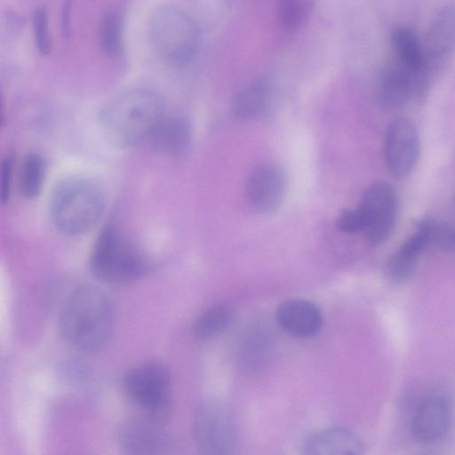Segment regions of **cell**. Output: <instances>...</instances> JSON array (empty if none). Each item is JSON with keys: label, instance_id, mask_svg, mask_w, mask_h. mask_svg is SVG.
I'll list each match as a JSON object with an SVG mask.
<instances>
[{"label": "cell", "instance_id": "6da1fadb", "mask_svg": "<svg viewBox=\"0 0 455 455\" xmlns=\"http://www.w3.org/2000/svg\"><path fill=\"white\" fill-rule=\"evenodd\" d=\"M164 115L162 96L148 87L124 91L109 100L100 113L107 140L117 148H130L147 140Z\"/></svg>", "mask_w": 455, "mask_h": 455}, {"label": "cell", "instance_id": "7a4b0ae2", "mask_svg": "<svg viewBox=\"0 0 455 455\" xmlns=\"http://www.w3.org/2000/svg\"><path fill=\"white\" fill-rule=\"evenodd\" d=\"M113 326L112 307L99 289L83 286L67 299L60 315L63 337L76 348L93 351L109 339Z\"/></svg>", "mask_w": 455, "mask_h": 455}, {"label": "cell", "instance_id": "3957f363", "mask_svg": "<svg viewBox=\"0 0 455 455\" xmlns=\"http://www.w3.org/2000/svg\"><path fill=\"white\" fill-rule=\"evenodd\" d=\"M105 196L97 182L71 176L60 180L50 198L52 220L61 232L77 235L91 230L100 220Z\"/></svg>", "mask_w": 455, "mask_h": 455}, {"label": "cell", "instance_id": "277c9868", "mask_svg": "<svg viewBox=\"0 0 455 455\" xmlns=\"http://www.w3.org/2000/svg\"><path fill=\"white\" fill-rule=\"evenodd\" d=\"M148 30L154 51L164 63L182 67L194 58L199 44L198 28L180 7L164 4L155 8Z\"/></svg>", "mask_w": 455, "mask_h": 455}, {"label": "cell", "instance_id": "5b68a950", "mask_svg": "<svg viewBox=\"0 0 455 455\" xmlns=\"http://www.w3.org/2000/svg\"><path fill=\"white\" fill-rule=\"evenodd\" d=\"M90 264L101 281L123 284L138 279L146 270L139 251L115 228H105L92 248Z\"/></svg>", "mask_w": 455, "mask_h": 455}, {"label": "cell", "instance_id": "8992f818", "mask_svg": "<svg viewBox=\"0 0 455 455\" xmlns=\"http://www.w3.org/2000/svg\"><path fill=\"white\" fill-rule=\"evenodd\" d=\"M193 435L198 455H236L237 422L231 408L222 400L210 398L197 406Z\"/></svg>", "mask_w": 455, "mask_h": 455}, {"label": "cell", "instance_id": "52a82bcc", "mask_svg": "<svg viewBox=\"0 0 455 455\" xmlns=\"http://www.w3.org/2000/svg\"><path fill=\"white\" fill-rule=\"evenodd\" d=\"M127 396L149 411H160L171 396V376L161 363H146L130 370L124 378Z\"/></svg>", "mask_w": 455, "mask_h": 455}, {"label": "cell", "instance_id": "ba28073f", "mask_svg": "<svg viewBox=\"0 0 455 455\" xmlns=\"http://www.w3.org/2000/svg\"><path fill=\"white\" fill-rule=\"evenodd\" d=\"M359 210L364 218V235L373 246L389 236L395 225L397 198L393 187L385 181L372 183L364 191Z\"/></svg>", "mask_w": 455, "mask_h": 455}, {"label": "cell", "instance_id": "9c48e42d", "mask_svg": "<svg viewBox=\"0 0 455 455\" xmlns=\"http://www.w3.org/2000/svg\"><path fill=\"white\" fill-rule=\"evenodd\" d=\"M420 140L414 123L407 117H396L388 124L384 143L387 169L395 177L407 176L414 169L419 156Z\"/></svg>", "mask_w": 455, "mask_h": 455}, {"label": "cell", "instance_id": "30bf717a", "mask_svg": "<svg viewBox=\"0 0 455 455\" xmlns=\"http://www.w3.org/2000/svg\"><path fill=\"white\" fill-rule=\"evenodd\" d=\"M452 417L451 401L443 391L427 394L418 404L411 418V431L419 443H433L445 437Z\"/></svg>", "mask_w": 455, "mask_h": 455}, {"label": "cell", "instance_id": "8fae6325", "mask_svg": "<svg viewBox=\"0 0 455 455\" xmlns=\"http://www.w3.org/2000/svg\"><path fill=\"white\" fill-rule=\"evenodd\" d=\"M117 443L123 455H166L167 437L158 423L146 417H132L122 422Z\"/></svg>", "mask_w": 455, "mask_h": 455}, {"label": "cell", "instance_id": "7c38bea8", "mask_svg": "<svg viewBox=\"0 0 455 455\" xmlns=\"http://www.w3.org/2000/svg\"><path fill=\"white\" fill-rule=\"evenodd\" d=\"M425 92L419 76L395 60L383 68L376 84L377 100L386 109H397Z\"/></svg>", "mask_w": 455, "mask_h": 455}, {"label": "cell", "instance_id": "4fadbf2b", "mask_svg": "<svg viewBox=\"0 0 455 455\" xmlns=\"http://www.w3.org/2000/svg\"><path fill=\"white\" fill-rule=\"evenodd\" d=\"M425 75L430 83L432 76L455 50V4L438 11L434 17L425 41Z\"/></svg>", "mask_w": 455, "mask_h": 455}, {"label": "cell", "instance_id": "5bb4252c", "mask_svg": "<svg viewBox=\"0 0 455 455\" xmlns=\"http://www.w3.org/2000/svg\"><path fill=\"white\" fill-rule=\"evenodd\" d=\"M246 197L256 211L264 212L275 208L285 191L283 172L274 165H262L255 169L246 183Z\"/></svg>", "mask_w": 455, "mask_h": 455}, {"label": "cell", "instance_id": "9a60e30c", "mask_svg": "<svg viewBox=\"0 0 455 455\" xmlns=\"http://www.w3.org/2000/svg\"><path fill=\"white\" fill-rule=\"evenodd\" d=\"M361 437L345 427H331L308 436L303 446L304 455H363Z\"/></svg>", "mask_w": 455, "mask_h": 455}, {"label": "cell", "instance_id": "2e32d148", "mask_svg": "<svg viewBox=\"0 0 455 455\" xmlns=\"http://www.w3.org/2000/svg\"><path fill=\"white\" fill-rule=\"evenodd\" d=\"M433 221L424 220L415 232L389 258L386 264L387 278L395 283H401L409 279L413 272L419 253L430 244Z\"/></svg>", "mask_w": 455, "mask_h": 455}, {"label": "cell", "instance_id": "e0dca14e", "mask_svg": "<svg viewBox=\"0 0 455 455\" xmlns=\"http://www.w3.org/2000/svg\"><path fill=\"white\" fill-rule=\"evenodd\" d=\"M276 318L285 331L300 338L315 335L323 325L319 308L304 299H288L280 304Z\"/></svg>", "mask_w": 455, "mask_h": 455}, {"label": "cell", "instance_id": "ac0fdd59", "mask_svg": "<svg viewBox=\"0 0 455 455\" xmlns=\"http://www.w3.org/2000/svg\"><path fill=\"white\" fill-rule=\"evenodd\" d=\"M190 140L189 123L182 116L165 114L156 123L147 139L154 149L170 156H178L185 152Z\"/></svg>", "mask_w": 455, "mask_h": 455}, {"label": "cell", "instance_id": "d6986e66", "mask_svg": "<svg viewBox=\"0 0 455 455\" xmlns=\"http://www.w3.org/2000/svg\"><path fill=\"white\" fill-rule=\"evenodd\" d=\"M391 44L395 60L416 74L427 90L429 83L425 76V53L423 43L409 28L398 26L392 30Z\"/></svg>", "mask_w": 455, "mask_h": 455}, {"label": "cell", "instance_id": "ffe728a7", "mask_svg": "<svg viewBox=\"0 0 455 455\" xmlns=\"http://www.w3.org/2000/svg\"><path fill=\"white\" fill-rule=\"evenodd\" d=\"M124 20L116 8H108L100 15L98 41L101 51L109 57L120 55L124 49Z\"/></svg>", "mask_w": 455, "mask_h": 455}, {"label": "cell", "instance_id": "44dd1931", "mask_svg": "<svg viewBox=\"0 0 455 455\" xmlns=\"http://www.w3.org/2000/svg\"><path fill=\"white\" fill-rule=\"evenodd\" d=\"M270 100V87L264 80L243 88L235 98V114L243 118H253L264 113Z\"/></svg>", "mask_w": 455, "mask_h": 455}, {"label": "cell", "instance_id": "7402d4cb", "mask_svg": "<svg viewBox=\"0 0 455 455\" xmlns=\"http://www.w3.org/2000/svg\"><path fill=\"white\" fill-rule=\"evenodd\" d=\"M45 176V163L37 153L28 154L21 164L19 187L21 194L28 199L36 197L43 188Z\"/></svg>", "mask_w": 455, "mask_h": 455}, {"label": "cell", "instance_id": "603a6c76", "mask_svg": "<svg viewBox=\"0 0 455 455\" xmlns=\"http://www.w3.org/2000/svg\"><path fill=\"white\" fill-rule=\"evenodd\" d=\"M231 314L224 306H215L204 311L194 323L193 332L199 339L212 338L230 323Z\"/></svg>", "mask_w": 455, "mask_h": 455}, {"label": "cell", "instance_id": "cb8c5ba5", "mask_svg": "<svg viewBox=\"0 0 455 455\" xmlns=\"http://www.w3.org/2000/svg\"><path fill=\"white\" fill-rule=\"evenodd\" d=\"M312 4L306 0H284L278 5V16L283 27L294 29L300 27L307 19Z\"/></svg>", "mask_w": 455, "mask_h": 455}, {"label": "cell", "instance_id": "d4e9b609", "mask_svg": "<svg viewBox=\"0 0 455 455\" xmlns=\"http://www.w3.org/2000/svg\"><path fill=\"white\" fill-rule=\"evenodd\" d=\"M32 26L35 43L38 51L48 53L52 48L48 16L44 7L35 8L32 12Z\"/></svg>", "mask_w": 455, "mask_h": 455}, {"label": "cell", "instance_id": "484cf974", "mask_svg": "<svg viewBox=\"0 0 455 455\" xmlns=\"http://www.w3.org/2000/svg\"><path fill=\"white\" fill-rule=\"evenodd\" d=\"M430 244L442 251L455 253V226L433 222Z\"/></svg>", "mask_w": 455, "mask_h": 455}, {"label": "cell", "instance_id": "4316f807", "mask_svg": "<svg viewBox=\"0 0 455 455\" xmlns=\"http://www.w3.org/2000/svg\"><path fill=\"white\" fill-rule=\"evenodd\" d=\"M364 226V218L359 208L344 211L337 220L338 228L349 234L363 232Z\"/></svg>", "mask_w": 455, "mask_h": 455}, {"label": "cell", "instance_id": "83f0119b", "mask_svg": "<svg viewBox=\"0 0 455 455\" xmlns=\"http://www.w3.org/2000/svg\"><path fill=\"white\" fill-rule=\"evenodd\" d=\"M12 159L11 156H5L1 164V200L6 203L11 193L12 179Z\"/></svg>", "mask_w": 455, "mask_h": 455}, {"label": "cell", "instance_id": "f1b7e54d", "mask_svg": "<svg viewBox=\"0 0 455 455\" xmlns=\"http://www.w3.org/2000/svg\"><path fill=\"white\" fill-rule=\"evenodd\" d=\"M69 2H66L62 7V20H61V23H62V31H63V35H65L66 36H68V12H69Z\"/></svg>", "mask_w": 455, "mask_h": 455}]
</instances>
